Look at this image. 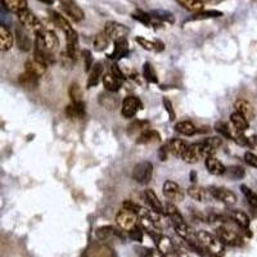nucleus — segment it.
<instances>
[{"label":"nucleus","instance_id":"nucleus-1","mask_svg":"<svg viewBox=\"0 0 257 257\" xmlns=\"http://www.w3.org/2000/svg\"><path fill=\"white\" fill-rule=\"evenodd\" d=\"M165 215L170 219V222H171L172 228L175 229L179 235L185 240H190V235H192V231H190L189 226L185 222L184 217L181 216L180 211L175 206V203L172 202H167L165 204Z\"/></svg>","mask_w":257,"mask_h":257},{"label":"nucleus","instance_id":"nucleus-2","mask_svg":"<svg viewBox=\"0 0 257 257\" xmlns=\"http://www.w3.org/2000/svg\"><path fill=\"white\" fill-rule=\"evenodd\" d=\"M195 239L198 240L199 244L207 251L211 256L222 257L225 252V245L221 240L217 238V235H213L207 230H198L195 233Z\"/></svg>","mask_w":257,"mask_h":257},{"label":"nucleus","instance_id":"nucleus-3","mask_svg":"<svg viewBox=\"0 0 257 257\" xmlns=\"http://www.w3.org/2000/svg\"><path fill=\"white\" fill-rule=\"evenodd\" d=\"M59 47L58 36L51 31V30L43 29L40 33L36 34L35 48L39 51H43L45 53L54 54Z\"/></svg>","mask_w":257,"mask_h":257},{"label":"nucleus","instance_id":"nucleus-4","mask_svg":"<svg viewBox=\"0 0 257 257\" xmlns=\"http://www.w3.org/2000/svg\"><path fill=\"white\" fill-rule=\"evenodd\" d=\"M213 154L215 153H213L212 151H210V149L201 142L194 143V144L192 145H188L185 153L183 154L181 158H183L186 163H197L199 162L202 158L206 160L207 157H211L213 156Z\"/></svg>","mask_w":257,"mask_h":257},{"label":"nucleus","instance_id":"nucleus-5","mask_svg":"<svg viewBox=\"0 0 257 257\" xmlns=\"http://www.w3.org/2000/svg\"><path fill=\"white\" fill-rule=\"evenodd\" d=\"M52 18H53L54 24L59 27V29L62 30L63 34L66 35V42H67V45H72V47H77L79 44V35L74 30V27L70 25V22L66 20L63 16L59 15L58 12L56 11H51Z\"/></svg>","mask_w":257,"mask_h":257},{"label":"nucleus","instance_id":"nucleus-6","mask_svg":"<svg viewBox=\"0 0 257 257\" xmlns=\"http://www.w3.org/2000/svg\"><path fill=\"white\" fill-rule=\"evenodd\" d=\"M131 176L138 184L147 185L153 177V163L151 161H142V162L136 163L134 166Z\"/></svg>","mask_w":257,"mask_h":257},{"label":"nucleus","instance_id":"nucleus-7","mask_svg":"<svg viewBox=\"0 0 257 257\" xmlns=\"http://www.w3.org/2000/svg\"><path fill=\"white\" fill-rule=\"evenodd\" d=\"M17 18L18 21H20V24H21V26L24 27L26 31H31V33H34L35 35L44 29V26H43V24L40 22V20H39L29 8L24 9V11H21L20 13H17Z\"/></svg>","mask_w":257,"mask_h":257},{"label":"nucleus","instance_id":"nucleus-8","mask_svg":"<svg viewBox=\"0 0 257 257\" xmlns=\"http://www.w3.org/2000/svg\"><path fill=\"white\" fill-rule=\"evenodd\" d=\"M116 222H117L118 228L124 231H131L136 226H139V217L134 211L122 208L118 211L116 215Z\"/></svg>","mask_w":257,"mask_h":257},{"label":"nucleus","instance_id":"nucleus-9","mask_svg":"<svg viewBox=\"0 0 257 257\" xmlns=\"http://www.w3.org/2000/svg\"><path fill=\"white\" fill-rule=\"evenodd\" d=\"M104 34L107 35V38L110 39V42H117V40H121V39H126V36L130 34V29L122 24H118V22L110 21L106 24L104 27Z\"/></svg>","mask_w":257,"mask_h":257},{"label":"nucleus","instance_id":"nucleus-10","mask_svg":"<svg viewBox=\"0 0 257 257\" xmlns=\"http://www.w3.org/2000/svg\"><path fill=\"white\" fill-rule=\"evenodd\" d=\"M217 238L222 242L224 245H231V247H236V245H242L243 239L236 231L231 230V229L226 228V226H220L217 228Z\"/></svg>","mask_w":257,"mask_h":257},{"label":"nucleus","instance_id":"nucleus-11","mask_svg":"<svg viewBox=\"0 0 257 257\" xmlns=\"http://www.w3.org/2000/svg\"><path fill=\"white\" fill-rule=\"evenodd\" d=\"M162 190H163V194H165L166 198L169 199L170 202H172V203L184 201V197H185V194H184L183 189H181L180 186H179V184L175 183V181L166 180L165 183H163Z\"/></svg>","mask_w":257,"mask_h":257},{"label":"nucleus","instance_id":"nucleus-12","mask_svg":"<svg viewBox=\"0 0 257 257\" xmlns=\"http://www.w3.org/2000/svg\"><path fill=\"white\" fill-rule=\"evenodd\" d=\"M142 110V102L139 98L129 95L122 101L121 104V113L125 118H133L136 113Z\"/></svg>","mask_w":257,"mask_h":257},{"label":"nucleus","instance_id":"nucleus-13","mask_svg":"<svg viewBox=\"0 0 257 257\" xmlns=\"http://www.w3.org/2000/svg\"><path fill=\"white\" fill-rule=\"evenodd\" d=\"M210 194L212 195V198L222 202V203L226 204V206H233V204L236 203V195L234 194L231 190L226 189V188L213 186V188L210 189Z\"/></svg>","mask_w":257,"mask_h":257},{"label":"nucleus","instance_id":"nucleus-14","mask_svg":"<svg viewBox=\"0 0 257 257\" xmlns=\"http://www.w3.org/2000/svg\"><path fill=\"white\" fill-rule=\"evenodd\" d=\"M61 8L75 22L83 21L84 17H85V13H84L83 9L77 6L76 3L71 2V0H61Z\"/></svg>","mask_w":257,"mask_h":257},{"label":"nucleus","instance_id":"nucleus-15","mask_svg":"<svg viewBox=\"0 0 257 257\" xmlns=\"http://www.w3.org/2000/svg\"><path fill=\"white\" fill-rule=\"evenodd\" d=\"M98 102L107 111H116L117 108H120V98H118V95L113 92H108V90L99 94Z\"/></svg>","mask_w":257,"mask_h":257},{"label":"nucleus","instance_id":"nucleus-16","mask_svg":"<svg viewBox=\"0 0 257 257\" xmlns=\"http://www.w3.org/2000/svg\"><path fill=\"white\" fill-rule=\"evenodd\" d=\"M16 43H17V47L21 49L22 52H29L31 51L33 48V42L30 36L27 35V31L24 27H17L16 29Z\"/></svg>","mask_w":257,"mask_h":257},{"label":"nucleus","instance_id":"nucleus-17","mask_svg":"<svg viewBox=\"0 0 257 257\" xmlns=\"http://www.w3.org/2000/svg\"><path fill=\"white\" fill-rule=\"evenodd\" d=\"M15 36L6 25L0 24V52H7L13 47Z\"/></svg>","mask_w":257,"mask_h":257},{"label":"nucleus","instance_id":"nucleus-18","mask_svg":"<svg viewBox=\"0 0 257 257\" xmlns=\"http://www.w3.org/2000/svg\"><path fill=\"white\" fill-rule=\"evenodd\" d=\"M234 108H235V112L240 113L244 118H247L248 121L253 120L256 112H254V108L248 101H244V99H238L234 103Z\"/></svg>","mask_w":257,"mask_h":257},{"label":"nucleus","instance_id":"nucleus-19","mask_svg":"<svg viewBox=\"0 0 257 257\" xmlns=\"http://www.w3.org/2000/svg\"><path fill=\"white\" fill-rule=\"evenodd\" d=\"M144 198L147 201V203L149 204L151 210L154 212L160 213V215H165V206L162 204V202L160 201V198L157 197L156 193L152 189H147L144 192Z\"/></svg>","mask_w":257,"mask_h":257},{"label":"nucleus","instance_id":"nucleus-20","mask_svg":"<svg viewBox=\"0 0 257 257\" xmlns=\"http://www.w3.org/2000/svg\"><path fill=\"white\" fill-rule=\"evenodd\" d=\"M154 240H156V244H157V249L158 251L162 252L163 254H175V247L174 244H172L171 239L170 238H167V236L162 235V234H157V235L153 236Z\"/></svg>","mask_w":257,"mask_h":257},{"label":"nucleus","instance_id":"nucleus-21","mask_svg":"<svg viewBox=\"0 0 257 257\" xmlns=\"http://www.w3.org/2000/svg\"><path fill=\"white\" fill-rule=\"evenodd\" d=\"M204 165H206V169L208 170V172L216 175V176H221L226 172V167L224 166V163L217 160L215 156L207 157L206 161H204Z\"/></svg>","mask_w":257,"mask_h":257},{"label":"nucleus","instance_id":"nucleus-22","mask_svg":"<svg viewBox=\"0 0 257 257\" xmlns=\"http://www.w3.org/2000/svg\"><path fill=\"white\" fill-rule=\"evenodd\" d=\"M135 40L143 49H145L148 52L160 53V52H162L165 49V44L162 42H160V40H148V39L142 38V36H138Z\"/></svg>","mask_w":257,"mask_h":257},{"label":"nucleus","instance_id":"nucleus-23","mask_svg":"<svg viewBox=\"0 0 257 257\" xmlns=\"http://www.w3.org/2000/svg\"><path fill=\"white\" fill-rule=\"evenodd\" d=\"M66 115L68 118H83L86 115V107L83 102H77V103H71L66 107Z\"/></svg>","mask_w":257,"mask_h":257},{"label":"nucleus","instance_id":"nucleus-24","mask_svg":"<svg viewBox=\"0 0 257 257\" xmlns=\"http://www.w3.org/2000/svg\"><path fill=\"white\" fill-rule=\"evenodd\" d=\"M161 142V135L157 133L153 129H148V130L143 131L138 138H136V143L142 145L147 144H154V143Z\"/></svg>","mask_w":257,"mask_h":257},{"label":"nucleus","instance_id":"nucleus-25","mask_svg":"<svg viewBox=\"0 0 257 257\" xmlns=\"http://www.w3.org/2000/svg\"><path fill=\"white\" fill-rule=\"evenodd\" d=\"M88 257H115V252L107 244H94L88 251Z\"/></svg>","mask_w":257,"mask_h":257},{"label":"nucleus","instance_id":"nucleus-26","mask_svg":"<svg viewBox=\"0 0 257 257\" xmlns=\"http://www.w3.org/2000/svg\"><path fill=\"white\" fill-rule=\"evenodd\" d=\"M129 54V43H127L126 39H121V40H117L115 42V48H113V52L111 56H108V58L115 59V61H118V59L124 58Z\"/></svg>","mask_w":257,"mask_h":257},{"label":"nucleus","instance_id":"nucleus-27","mask_svg":"<svg viewBox=\"0 0 257 257\" xmlns=\"http://www.w3.org/2000/svg\"><path fill=\"white\" fill-rule=\"evenodd\" d=\"M133 18L136 20V21H139L140 24L145 25L147 27H151V26H162V22H160L158 20H156L154 17H152L149 13H145L140 9H136L135 12L133 13Z\"/></svg>","mask_w":257,"mask_h":257},{"label":"nucleus","instance_id":"nucleus-28","mask_svg":"<svg viewBox=\"0 0 257 257\" xmlns=\"http://www.w3.org/2000/svg\"><path fill=\"white\" fill-rule=\"evenodd\" d=\"M18 84L27 90H35L39 85V77L25 71L18 77Z\"/></svg>","mask_w":257,"mask_h":257},{"label":"nucleus","instance_id":"nucleus-29","mask_svg":"<svg viewBox=\"0 0 257 257\" xmlns=\"http://www.w3.org/2000/svg\"><path fill=\"white\" fill-rule=\"evenodd\" d=\"M25 71L40 79V77L45 74V71H47V66L36 62L35 59H29V61H26V63H25Z\"/></svg>","mask_w":257,"mask_h":257},{"label":"nucleus","instance_id":"nucleus-30","mask_svg":"<svg viewBox=\"0 0 257 257\" xmlns=\"http://www.w3.org/2000/svg\"><path fill=\"white\" fill-rule=\"evenodd\" d=\"M148 129H151L149 122L142 121V120H135V121H133L129 126H127V135L138 138L143 131L148 130Z\"/></svg>","mask_w":257,"mask_h":257},{"label":"nucleus","instance_id":"nucleus-31","mask_svg":"<svg viewBox=\"0 0 257 257\" xmlns=\"http://www.w3.org/2000/svg\"><path fill=\"white\" fill-rule=\"evenodd\" d=\"M230 219L233 220V221L242 229H248L249 224H251V219H249V216L240 210L230 211Z\"/></svg>","mask_w":257,"mask_h":257},{"label":"nucleus","instance_id":"nucleus-32","mask_svg":"<svg viewBox=\"0 0 257 257\" xmlns=\"http://www.w3.org/2000/svg\"><path fill=\"white\" fill-rule=\"evenodd\" d=\"M103 75V65L102 63H95L93 65L92 70L89 71V79H88V88H93L99 84V80L102 79Z\"/></svg>","mask_w":257,"mask_h":257},{"label":"nucleus","instance_id":"nucleus-33","mask_svg":"<svg viewBox=\"0 0 257 257\" xmlns=\"http://www.w3.org/2000/svg\"><path fill=\"white\" fill-rule=\"evenodd\" d=\"M6 11L11 13H20L24 9H27V0H2Z\"/></svg>","mask_w":257,"mask_h":257},{"label":"nucleus","instance_id":"nucleus-34","mask_svg":"<svg viewBox=\"0 0 257 257\" xmlns=\"http://www.w3.org/2000/svg\"><path fill=\"white\" fill-rule=\"evenodd\" d=\"M188 195H189L190 198L194 199V201H198V202H204L208 199V190H206L204 188L198 185H192L188 188L186 190Z\"/></svg>","mask_w":257,"mask_h":257},{"label":"nucleus","instance_id":"nucleus-35","mask_svg":"<svg viewBox=\"0 0 257 257\" xmlns=\"http://www.w3.org/2000/svg\"><path fill=\"white\" fill-rule=\"evenodd\" d=\"M230 121H231V126L235 127L236 130L242 131L244 133L245 130H248L249 127V121L247 118L243 117L240 113L238 112H233L230 115Z\"/></svg>","mask_w":257,"mask_h":257},{"label":"nucleus","instance_id":"nucleus-36","mask_svg":"<svg viewBox=\"0 0 257 257\" xmlns=\"http://www.w3.org/2000/svg\"><path fill=\"white\" fill-rule=\"evenodd\" d=\"M179 6L183 7L184 9L193 13H198L203 11L204 3L202 0H176Z\"/></svg>","mask_w":257,"mask_h":257},{"label":"nucleus","instance_id":"nucleus-37","mask_svg":"<svg viewBox=\"0 0 257 257\" xmlns=\"http://www.w3.org/2000/svg\"><path fill=\"white\" fill-rule=\"evenodd\" d=\"M186 148H188V144L181 139H172L169 143V152L174 154L175 157H183Z\"/></svg>","mask_w":257,"mask_h":257},{"label":"nucleus","instance_id":"nucleus-38","mask_svg":"<svg viewBox=\"0 0 257 257\" xmlns=\"http://www.w3.org/2000/svg\"><path fill=\"white\" fill-rule=\"evenodd\" d=\"M175 130H176L179 134H181V135H186V136L194 135V134L198 131L197 130V127H195V125L193 124L192 121L177 122V124L175 125Z\"/></svg>","mask_w":257,"mask_h":257},{"label":"nucleus","instance_id":"nucleus-39","mask_svg":"<svg viewBox=\"0 0 257 257\" xmlns=\"http://www.w3.org/2000/svg\"><path fill=\"white\" fill-rule=\"evenodd\" d=\"M121 84L122 81L116 79L112 74H107L103 76V85L106 88V90H108V92L117 93L120 90V88H121Z\"/></svg>","mask_w":257,"mask_h":257},{"label":"nucleus","instance_id":"nucleus-40","mask_svg":"<svg viewBox=\"0 0 257 257\" xmlns=\"http://www.w3.org/2000/svg\"><path fill=\"white\" fill-rule=\"evenodd\" d=\"M116 235H120L117 229H115L113 226H108V225L101 226V228H98L97 231H95V236H97L99 240H107Z\"/></svg>","mask_w":257,"mask_h":257},{"label":"nucleus","instance_id":"nucleus-41","mask_svg":"<svg viewBox=\"0 0 257 257\" xmlns=\"http://www.w3.org/2000/svg\"><path fill=\"white\" fill-rule=\"evenodd\" d=\"M222 16V12L220 11H215V9H211V11H201V12L195 13L194 16L188 20L186 22L190 21H201V20H211V18H219Z\"/></svg>","mask_w":257,"mask_h":257},{"label":"nucleus","instance_id":"nucleus-42","mask_svg":"<svg viewBox=\"0 0 257 257\" xmlns=\"http://www.w3.org/2000/svg\"><path fill=\"white\" fill-rule=\"evenodd\" d=\"M108 44H110V39L107 38V35L103 33H99L95 35L94 40H93V45H94L95 51L98 52H102L104 51V49H107V47H108Z\"/></svg>","mask_w":257,"mask_h":257},{"label":"nucleus","instance_id":"nucleus-43","mask_svg":"<svg viewBox=\"0 0 257 257\" xmlns=\"http://www.w3.org/2000/svg\"><path fill=\"white\" fill-rule=\"evenodd\" d=\"M149 15L152 16V17H154L156 20H158L160 22H169V24H174L175 22V18H174V15L170 12H167V11H163V9H157V11H152Z\"/></svg>","mask_w":257,"mask_h":257},{"label":"nucleus","instance_id":"nucleus-44","mask_svg":"<svg viewBox=\"0 0 257 257\" xmlns=\"http://www.w3.org/2000/svg\"><path fill=\"white\" fill-rule=\"evenodd\" d=\"M143 77H144L148 83H152V84L158 83V77H157L156 71H154L153 66H152L149 62H145L144 66H143Z\"/></svg>","mask_w":257,"mask_h":257},{"label":"nucleus","instance_id":"nucleus-45","mask_svg":"<svg viewBox=\"0 0 257 257\" xmlns=\"http://www.w3.org/2000/svg\"><path fill=\"white\" fill-rule=\"evenodd\" d=\"M68 95L71 98L72 103H77V102H83V90H81L80 85L77 83H72L70 89H68Z\"/></svg>","mask_w":257,"mask_h":257},{"label":"nucleus","instance_id":"nucleus-46","mask_svg":"<svg viewBox=\"0 0 257 257\" xmlns=\"http://www.w3.org/2000/svg\"><path fill=\"white\" fill-rule=\"evenodd\" d=\"M240 190H242V193L244 194L245 199L248 201V203L251 204L252 207H254V208H257V193L253 192V190H252L251 188H248L247 185H240Z\"/></svg>","mask_w":257,"mask_h":257},{"label":"nucleus","instance_id":"nucleus-47","mask_svg":"<svg viewBox=\"0 0 257 257\" xmlns=\"http://www.w3.org/2000/svg\"><path fill=\"white\" fill-rule=\"evenodd\" d=\"M215 130L217 131L220 135H222L224 138H226V139H231V126L230 125L226 124V122H222V121L216 122Z\"/></svg>","mask_w":257,"mask_h":257},{"label":"nucleus","instance_id":"nucleus-48","mask_svg":"<svg viewBox=\"0 0 257 257\" xmlns=\"http://www.w3.org/2000/svg\"><path fill=\"white\" fill-rule=\"evenodd\" d=\"M202 143H203L208 149H211V151L216 153V151L222 145V139L219 138V136H212V138H207V139H204Z\"/></svg>","mask_w":257,"mask_h":257},{"label":"nucleus","instance_id":"nucleus-49","mask_svg":"<svg viewBox=\"0 0 257 257\" xmlns=\"http://www.w3.org/2000/svg\"><path fill=\"white\" fill-rule=\"evenodd\" d=\"M81 56H83L84 65H85V71L89 72L93 67V56H92V53H90L89 51H86V49H84V51L81 52Z\"/></svg>","mask_w":257,"mask_h":257},{"label":"nucleus","instance_id":"nucleus-50","mask_svg":"<svg viewBox=\"0 0 257 257\" xmlns=\"http://www.w3.org/2000/svg\"><path fill=\"white\" fill-rule=\"evenodd\" d=\"M244 161L247 165H249L253 169H257V154H254L253 152H245Z\"/></svg>","mask_w":257,"mask_h":257},{"label":"nucleus","instance_id":"nucleus-51","mask_svg":"<svg viewBox=\"0 0 257 257\" xmlns=\"http://www.w3.org/2000/svg\"><path fill=\"white\" fill-rule=\"evenodd\" d=\"M163 107L166 108V111H167V113H169L170 116V120H175V117H176V115H175V110H174V106H172L171 101H170L169 98H163Z\"/></svg>","mask_w":257,"mask_h":257},{"label":"nucleus","instance_id":"nucleus-52","mask_svg":"<svg viewBox=\"0 0 257 257\" xmlns=\"http://www.w3.org/2000/svg\"><path fill=\"white\" fill-rule=\"evenodd\" d=\"M226 171L229 172L230 176L235 177V179H240V177L244 176V170L239 167V166H233L230 169H226Z\"/></svg>","mask_w":257,"mask_h":257},{"label":"nucleus","instance_id":"nucleus-53","mask_svg":"<svg viewBox=\"0 0 257 257\" xmlns=\"http://www.w3.org/2000/svg\"><path fill=\"white\" fill-rule=\"evenodd\" d=\"M111 74H112L113 76L116 77V79H118V80H120V81H124L125 79H126L125 74L121 71V68L118 67L117 65H113L112 66V68H111Z\"/></svg>","mask_w":257,"mask_h":257},{"label":"nucleus","instance_id":"nucleus-54","mask_svg":"<svg viewBox=\"0 0 257 257\" xmlns=\"http://www.w3.org/2000/svg\"><path fill=\"white\" fill-rule=\"evenodd\" d=\"M167 152H169V149H167V147H162L160 149V158L161 161H166L167 160Z\"/></svg>","mask_w":257,"mask_h":257},{"label":"nucleus","instance_id":"nucleus-55","mask_svg":"<svg viewBox=\"0 0 257 257\" xmlns=\"http://www.w3.org/2000/svg\"><path fill=\"white\" fill-rule=\"evenodd\" d=\"M149 257H167V256H166V254H163L161 251H158L157 248H154V249H151V251H149Z\"/></svg>","mask_w":257,"mask_h":257},{"label":"nucleus","instance_id":"nucleus-56","mask_svg":"<svg viewBox=\"0 0 257 257\" xmlns=\"http://www.w3.org/2000/svg\"><path fill=\"white\" fill-rule=\"evenodd\" d=\"M248 147H251L252 149H256L257 151V136L248 138Z\"/></svg>","mask_w":257,"mask_h":257},{"label":"nucleus","instance_id":"nucleus-57","mask_svg":"<svg viewBox=\"0 0 257 257\" xmlns=\"http://www.w3.org/2000/svg\"><path fill=\"white\" fill-rule=\"evenodd\" d=\"M190 181H193V183H195V181H197V174H195L194 171L190 172Z\"/></svg>","mask_w":257,"mask_h":257},{"label":"nucleus","instance_id":"nucleus-58","mask_svg":"<svg viewBox=\"0 0 257 257\" xmlns=\"http://www.w3.org/2000/svg\"><path fill=\"white\" fill-rule=\"evenodd\" d=\"M4 7H3V3H2V0H0V11H3Z\"/></svg>","mask_w":257,"mask_h":257},{"label":"nucleus","instance_id":"nucleus-59","mask_svg":"<svg viewBox=\"0 0 257 257\" xmlns=\"http://www.w3.org/2000/svg\"><path fill=\"white\" fill-rule=\"evenodd\" d=\"M202 2H203V3H204V2H211V0H202Z\"/></svg>","mask_w":257,"mask_h":257}]
</instances>
